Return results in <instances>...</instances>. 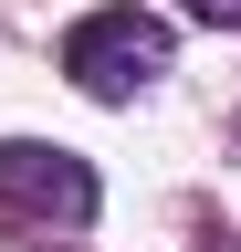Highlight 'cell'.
Returning <instances> with one entry per match:
<instances>
[{
    "mask_svg": "<svg viewBox=\"0 0 241 252\" xmlns=\"http://www.w3.org/2000/svg\"><path fill=\"white\" fill-rule=\"evenodd\" d=\"M0 200H11V210H32V220H63V231H84V220H95V168H84L74 147L0 137Z\"/></svg>",
    "mask_w": 241,
    "mask_h": 252,
    "instance_id": "7a4b0ae2",
    "label": "cell"
},
{
    "mask_svg": "<svg viewBox=\"0 0 241 252\" xmlns=\"http://www.w3.org/2000/svg\"><path fill=\"white\" fill-rule=\"evenodd\" d=\"M189 11H199V21H241V0H189Z\"/></svg>",
    "mask_w": 241,
    "mask_h": 252,
    "instance_id": "3957f363",
    "label": "cell"
},
{
    "mask_svg": "<svg viewBox=\"0 0 241 252\" xmlns=\"http://www.w3.org/2000/svg\"><path fill=\"white\" fill-rule=\"evenodd\" d=\"M63 74L84 94H105V105H126L136 84H158L168 74V21L158 11H136V0H115V11H84L63 32Z\"/></svg>",
    "mask_w": 241,
    "mask_h": 252,
    "instance_id": "6da1fadb",
    "label": "cell"
}]
</instances>
